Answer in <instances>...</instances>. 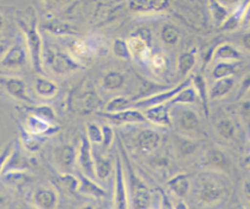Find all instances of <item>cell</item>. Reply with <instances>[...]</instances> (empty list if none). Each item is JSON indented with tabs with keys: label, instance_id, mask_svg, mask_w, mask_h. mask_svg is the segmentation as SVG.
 I'll return each instance as SVG.
<instances>
[{
	"label": "cell",
	"instance_id": "obj_1",
	"mask_svg": "<svg viewBox=\"0 0 250 209\" xmlns=\"http://www.w3.org/2000/svg\"><path fill=\"white\" fill-rule=\"evenodd\" d=\"M229 190L223 174L205 170L199 174L194 186L196 203L204 208L220 206L228 197Z\"/></svg>",
	"mask_w": 250,
	"mask_h": 209
},
{
	"label": "cell",
	"instance_id": "obj_2",
	"mask_svg": "<svg viewBox=\"0 0 250 209\" xmlns=\"http://www.w3.org/2000/svg\"><path fill=\"white\" fill-rule=\"evenodd\" d=\"M21 30L25 36L27 55L33 70L38 74H44V45L42 36L36 21L30 23L21 22Z\"/></svg>",
	"mask_w": 250,
	"mask_h": 209
},
{
	"label": "cell",
	"instance_id": "obj_3",
	"mask_svg": "<svg viewBox=\"0 0 250 209\" xmlns=\"http://www.w3.org/2000/svg\"><path fill=\"white\" fill-rule=\"evenodd\" d=\"M172 125L177 126L180 134L191 137L201 130V120L198 112L188 105H175L170 110Z\"/></svg>",
	"mask_w": 250,
	"mask_h": 209
},
{
	"label": "cell",
	"instance_id": "obj_4",
	"mask_svg": "<svg viewBox=\"0 0 250 209\" xmlns=\"http://www.w3.org/2000/svg\"><path fill=\"white\" fill-rule=\"evenodd\" d=\"M44 65L55 75H68L83 70V66L79 64L68 52L59 49H49L44 54Z\"/></svg>",
	"mask_w": 250,
	"mask_h": 209
},
{
	"label": "cell",
	"instance_id": "obj_5",
	"mask_svg": "<svg viewBox=\"0 0 250 209\" xmlns=\"http://www.w3.org/2000/svg\"><path fill=\"white\" fill-rule=\"evenodd\" d=\"M190 85H191V77L185 78L184 81H182V82H180L179 85L175 86V87L168 88V90L163 91V92L155 93V95H148V97L146 98H140V99L138 100H134L131 109L139 110L140 108H143V109H148V108L156 107V105L167 104V103H169L170 100L178 95V93L182 92L184 88L189 87Z\"/></svg>",
	"mask_w": 250,
	"mask_h": 209
},
{
	"label": "cell",
	"instance_id": "obj_6",
	"mask_svg": "<svg viewBox=\"0 0 250 209\" xmlns=\"http://www.w3.org/2000/svg\"><path fill=\"white\" fill-rule=\"evenodd\" d=\"M54 164L59 174H74L78 165V148L71 143H64L54 151Z\"/></svg>",
	"mask_w": 250,
	"mask_h": 209
},
{
	"label": "cell",
	"instance_id": "obj_7",
	"mask_svg": "<svg viewBox=\"0 0 250 209\" xmlns=\"http://www.w3.org/2000/svg\"><path fill=\"white\" fill-rule=\"evenodd\" d=\"M69 104L71 109H74V112L85 114V113L97 110L101 105V99L93 90L83 88V90L75 91L70 95Z\"/></svg>",
	"mask_w": 250,
	"mask_h": 209
},
{
	"label": "cell",
	"instance_id": "obj_8",
	"mask_svg": "<svg viewBox=\"0 0 250 209\" xmlns=\"http://www.w3.org/2000/svg\"><path fill=\"white\" fill-rule=\"evenodd\" d=\"M114 209H129L128 185L125 180L124 167L118 155L114 168Z\"/></svg>",
	"mask_w": 250,
	"mask_h": 209
},
{
	"label": "cell",
	"instance_id": "obj_9",
	"mask_svg": "<svg viewBox=\"0 0 250 209\" xmlns=\"http://www.w3.org/2000/svg\"><path fill=\"white\" fill-rule=\"evenodd\" d=\"M78 170L90 179H96L95 175V155L93 146L85 134L80 137V143L78 147Z\"/></svg>",
	"mask_w": 250,
	"mask_h": 209
},
{
	"label": "cell",
	"instance_id": "obj_10",
	"mask_svg": "<svg viewBox=\"0 0 250 209\" xmlns=\"http://www.w3.org/2000/svg\"><path fill=\"white\" fill-rule=\"evenodd\" d=\"M128 167V174L130 176V190L131 196H133L134 206L136 209H147L151 202V192L145 182L140 179L136 174H134L133 168L129 163H126Z\"/></svg>",
	"mask_w": 250,
	"mask_h": 209
},
{
	"label": "cell",
	"instance_id": "obj_11",
	"mask_svg": "<svg viewBox=\"0 0 250 209\" xmlns=\"http://www.w3.org/2000/svg\"><path fill=\"white\" fill-rule=\"evenodd\" d=\"M161 143H162V133L157 130L145 127L136 133L135 146L144 154H151L157 151Z\"/></svg>",
	"mask_w": 250,
	"mask_h": 209
},
{
	"label": "cell",
	"instance_id": "obj_12",
	"mask_svg": "<svg viewBox=\"0 0 250 209\" xmlns=\"http://www.w3.org/2000/svg\"><path fill=\"white\" fill-rule=\"evenodd\" d=\"M0 85L15 99L25 102L30 105L36 103L28 95L27 86L22 78L15 77V76H0Z\"/></svg>",
	"mask_w": 250,
	"mask_h": 209
},
{
	"label": "cell",
	"instance_id": "obj_13",
	"mask_svg": "<svg viewBox=\"0 0 250 209\" xmlns=\"http://www.w3.org/2000/svg\"><path fill=\"white\" fill-rule=\"evenodd\" d=\"M204 165L206 167V170L223 174L230 169L232 160L225 151L220 148H210L204 155Z\"/></svg>",
	"mask_w": 250,
	"mask_h": 209
},
{
	"label": "cell",
	"instance_id": "obj_14",
	"mask_svg": "<svg viewBox=\"0 0 250 209\" xmlns=\"http://www.w3.org/2000/svg\"><path fill=\"white\" fill-rule=\"evenodd\" d=\"M58 130L57 124H52V122L47 121L44 119L36 116L33 114H28L25 119V124H23V130L26 133L31 134L35 137H44L49 136V134L54 133Z\"/></svg>",
	"mask_w": 250,
	"mask_h": 209
},
{
	"label": "cell",
	"instance_id": "obj_15",
	"mask_svg": "<svg viewBox=\"0 0 250 209\" xmlns=\"http://www.w3.org/2000/svg\"><path fill=\"white\" fill-rule=\"evenodd\" d=\"M27 50L26 47L21 43H15L10 45L6 53L4 54L3 59L0 60V66L5 69H21L27 62Z\"/></svg>",
	"mask_w": 250,
	"mask_h": 209
},
{
	"label": "cell",
	"instance_id": "obj_16",
	"mask_svg": "<svg viewBox=\"0 0 250 209\" xmlns=\"http://www.w3.org/2000/svg\"><path fill=\"white\" fill-rule=\"evenodd\" d=\"M98 115L105 117V119L110 120L113 124H145L148 122L147 119L145 117L143 112L138 109H128L120 113H104V112H97Z\"/></svg>",
	"mask_w": 250,
	"mask_h": 209
},
{
	"label": "cell",
	"instance_id": "obj_17",
	"mask_svg": "<svg viewBox=\"0 0 250 209\" xmlns=\"http://www.w3.org/2000/svg\"><path fill=\"white\" fill-rule=\"evenodd\" d=\"M172 107L168 104L156 105V107L145 109L144 115L150 124L158 127H169L172 126V116H170Z\"/></svg>",
	"mask_w": 250,
	"mask_h": 209
},
{
	"label": "cell",
	"instance_id": "obj_18",
	"mask_svg": "<svg viewBox=\"0 0 250 209\" xmlns=\"http://www.w3.org/2000/svg\"><path fill=\"white\" fill-rule=\"evenodd\" d=\"M76 175L79 179V189L78 192L83 196L91 197L95 199H103L107 196V191L101 186L98 182H96L93 179H90L88 176L83 175L79 170H76Z\"/></svg>",
	"mask_w": 250,
	"mask_h": 209
},
{
	"label": "cell",
	"instance_id": "obj_19",
	"mask_svg": "<svg viewBox=\"0 0 250 209\" xmlns=\"http://www.w3.org/2000/svg\"><path fill=\"white\" fill-rule=\"evenodd\" d=\"M66 52L83 66L92 60L93 49L86 40L80 39V38H73L68 42V50Z\"/></svg>",
	"mask_w": 250,
	"mask_h": 209
},
{
	"label": "cell",
	"instance_id": "obj_20",
	"mask_svg": "<svg viewBox=\"0 0 250 209\" xmlns=\"http://www.w3.org/2000/svg\"><path fill=\"white\" fill-rule=\"evenodd\" d=\"M58 202V192L50 187H40L33 193V203L38 209H57Z\"/></svg>",
	"mask_w": 250,
	"mask_h": 209
},
{
	"label": "cell",
	"instance_id": "obj_21",
	"mask_svg": "<svg viewBox=\"0 0 250 209\" xmlns=\"http://www.w3.org/2000/svg\"><path fill=\"white\" fill-rule=\"evenodd\" d=\"M167 185L168 189L170 190V192H172L174 196H177L179 199L184 198V197H187L188 194L190 193V177H189L188 174H185V172H179V174L173 175V176L168 180Z\"/></svg>",
	"mask_w": 250,
	"mask_h": 209
},
{
	"label": "cell",
	"instance_id": "obj_22",
	"mask_svg": "<svg viewBox=\"0 0 250 209\" xmlns=\"http://www.w3.org/2000/svg\"><path fill=\"white\" fill-rule=\"evenodd\" d=\"M126 43H128L129 45V49H130L133 59L139 60V61L141 62H147L152 50H151L150 44H148L146 40L138 37V36L131 35L130 37L126 39Z\"/></svg>",
	"mask_w": 250,
	"mask_h": 209
},
{
	"label": "cell",
	"instance_id": "obj_23",
	"mask_svg": "<svg viewBox=\"0 0 250 209\" xmlns=\"http://www.w3.org/2000/svg\"><path fill=\"white\" fill-rule=\"evenodd\" d=\"M242 57V52L230 43H222V44L217 45L212 54V59L217 60L218 62H235V64H238V61H240Z\"/></svg>",
	"mask_w": 250,
	"mask_h": 209
},
{
	"label": "cell",
	"instance_id": "obj_24",
	"mask_svg": "<svg viewBox=\"0 0 250 209\" xmlns=\"http://www.w3.org/2000/svg\"><path fill=\"white\" fill-rule=\"evenodd\" d=\"M191 86L195 90L199 100L203 104L205 116H208V114H210V109H208V103H210V87H208L205 76L200 75V74H195V75L191 76Z\"/></svg>",
	"mask_w": 250,
	"mask_h": 209
},
{
	"label": "cell",
	"instance_id": "obj_25",
	"mask_svg": "<svg viewBox=\"0 0 250 209\" xmlns=\"http://www.w3.org/2000/svg\"><path fill=\"white\" fill-rule=\"evenodd\" d=\"M93 155H95V175L96 179L105 180L109 177L113 172V164L109 158L104 152L97 151L93 148Z\"/></svg>",
	"mask_w": 250,
	"mask_h": 209
},
{
	"label": "cell",
	"instance_id": "obj_26",
	"mask_svg": "<svg viewBox=\"0 0 250 209\" xmlns=\"http://www.w3.org/2000/svg\"><path fill=\"white\" fill-rule=\"evenodd\" d=\"M174 138V146L177 148L178 153L184 157H189V155L195 154L196 151L200 147V143L194 139L193 137H188L184 134H175Z\"/></svg>",
	"mask_w": 250,
	"mask_h": 209
},
{
	"label": "cell",
	"instance_id": "obj_27",
	"mask_svg": "<svg viewBox=\"0 0 250 209\" xmlns=\"http://www.w3.org/2000/svg\"><path fill=\"white\" fill-rule=\"evenodd\" d=\"M196 64V54L194 53V50H187V52H183L182 54L178 57L177 60V70L178 75L180 77H187L190 75L191 71H193L194 66Z\"/></svg>",
	"mask_w": 250,
	"mask_h": 209
},
{
	"label": "cell",
	"instance_id": "obj_28",
	"mask_svg": "<svg viewBox=\"0 0 250 209\" xmlns=\"http://www.w3.org/2000/svg\"><path fill=\"white\" fill-rule=\"evenodd\" d=\"M249 1H242V3H238L237 6L233 9V11H230L229 16L227 18V20L222 23V30L225 31H233L243 23L244 21V15L245 11H247V6Z\"/></svg>",
	"mask_w": 250,
	"mask_h": 209
},
{
	"label": "cell",
	"instance_id": "obj_29",
	"mask_svg": "<svg viewBox=\"0 0 250 209\" xmlns=\"http://www.w3.org/2000/svg\"><path fill=\"white\" fill-rule=\"evenodd\" d=\"M35 91L41 98L50 99V98L57 95L59 87H58V85L53 80L45 77V76H41V77L36 78Z\"/></svg>",
	"mask_w": 250,
	"mask_h": 209
},
{
	"label": "cell",
	"instance_id": "obj_30",
	"mask_svg": "<svg viewBox=\"0 0 250 209\" xmlns=\"http://www.w3.org/2000/svg\"><path fill=\"white\" fill-rule=\"evenodd\" d=\"M234 83L235 81L233 77L215 81L210 87V100H217L221 99V98H225L233 90Z\"/></svg>",
	"mask_w": 250,
	"mask_h": 209
},
{
	"label": "cell",
	"instance_id": "obj_31",
	"mask_svg": "<svg viewBox=\"0 0 250 209\" xmlns=\"http://www.w3.org/2000/svg\"><path fill=\"white\" fill-rule=\"evenodd\" d=\"M169 5L168 1H130V10L139 14H148L153 11L165 10Z\"/></svg>",
	"mask_w": 250,
	"mask_h": 209
},
{
	"label": "cell",
	"instance_id": "obj_32",
	"mask_svg": "<svg viewBox=\"0 0 250 209\" xmlns=\"http://www.w3.org/2000/svg\"><path fill=\"white\" fill-rule=\"evenodd\" d=\"M125 75L120 71L117 70H112V71H108L104 76H103L102 80V86L105 91H118L124 86L125 83Z\"/></svg>",
	"mask_w": 250,
	"mask_h": 209
},
{
	"label": "cell",
	"instance_id": "obj_33",
	"mask_svg": "<svg viewBox=\"0 0 250 209\" xmlns=\"http://www.w3.org/2000/svg\"><path fill=\"white\" fill-rule=\"evenodd\" d=\"M134 100H131L130 97L126 95H117L113 97L112 99L108 100L107 104L104 105V113H120L124 110L131 109Z\"/></svg>",
	"mask_w": 250,
	"mask_h": 209
},
{
	"label": "cell",
	"instance_id": "obj_34",
	"mask_svg": "<svg viewBox=\"0 0 250 209\" xmlns=\"http://www.w3.org/2000/svg\"><path fill=\"white\" fill-rule=\"evenodd\" d=\"M238 64L235 62H217L211 71L213 81L233 77L237 74Z\"/></svg>",
	"mask_w": 250,
	"mask_h": 209
},
{
	"label": "cell",
	"instance_id": "obj_35",
	"mask_svg": "<svg viewBox=\"0 0 250 209\" xmlns=\"http://www.w3.org/2000/svg\"><path fill=\"white\" fill-rule=\"evenodd\" d=\"M216 131L218 136L222 137L226 141H232L237 136V125L229 117H223L218 120L216 124Z\"/></svg>",
	"mask_w": 250,
	"mask_h": 209
},
{
	"label": "cell",
	"instance_id": "obj_36",
	"mask_svg": "<svg viewBox=\"0 0 250 209\" xmlns=\"http://www.w3.org/2000/svg\"><path fill=\"white\" fill-rule=\"evenodd\" d=\"M199 100L198 95H196L195 90L193 88V86H189V87L184 88L182 92L178 93L169 103H167L169 107H173V105H191L195 104Z\"/></svg>",
	"mask_w": 250,
	"mask_h": 209
},
{
	"label": "cell",
	"instance_id": "obj_37",
	"mask_svg": "<svg viewBox=\"0 0 250 209\" xmlns=\"http://www.w3.org/2000/svg\"><path fill=\"white\" fill-rule=\"evenodd\" d=\"M55 184L62 190L64 192L68 193H75L78 192L79 189V179L78 175L75 174H58L57 179H55Z\"/></svg>",
	"mask_w": 250,
	"mask_h": 209
},
{
	"label": "cell",
	"instance_id": "obj_38",
	"mask_svg": "<svg viewBox=\"0 0 250 209\" xmlns=\"http://www.w3.org/2000/svg\"><path fill=\"white\" fill-rule=\"evenodd\" d=\"M161 39L168 47H177L180 42V32L174 25L166 23L161 28Z\"/></svg>",
	"mask_w": 250,
	"mask_h": 209
},
{
	"label": "cell",
	"instance_id": "obj_39",
	"mask_svg": "<svg viewBox=\"0 0 250 209\" xmlns=\"http://www.w3.org/2000/svg\"><path fill=\"white\" fill-rule=\"evenodd\" d=\"M26 112L28 114L36 115V116L41 117V119L47 120V121L52 122V124H57V115H55V112L50 105H28L26 108Z\"/></svg>",
	"mask_w": 250,
	"mask_h": 209
},
{
	"label": "cell",
	"instance_id": "obj_40",
	"mask_svg": "<svg viewBox=\"0 0 250 209\" xmlns=\"http://www.w3.org/2000/svg\"><path fill=\"white\" fill-rule=\"evenodd\" d=\"M147 64L150 65L152 71L156 74H165L168 70V66H169L168 57L162 52L151 53L150 57L147 60Z\"/></svg>",
	"mask_w": 250,
	"mask_h": 209
},
{
	"label": "cell",
	"instance_id": "obj_41",
	"mask_svg": "<svg viewBox=\"0 0 250 209\" xmlns=\"http://www.w3.org/2000/svg\"><path fill=\"white\" fill-rule=\"evenodd\" d=\"M208 5H210V10L211 14H212V18L213 20H215V22L217 23V25L222 26V23L225 22V21L227 20L228 16H229L230 11L228 10L227 6L223 3H221V1H211V3H208Z\"/></svg>",
	"mask_w": 250,
	"mask_h": 209
},
{
	"label": "cell",
	"instance_id": "obj_42",
	"mask_svg": "<svg viewBox=\"0 0 250 209\" xmlns=\"http://www.w3.org/2000/svg\"><path fill=\"white\" fill-rule=\"evenodd\" d=\"M1 177L4 179V181H6L10 185H14V186H22V185L27 184L31 180V176L26 171L4 172Z\"/></svg>",
	"mask_w": 250,
	"mask_h": 209
},
{
	"label": "cell",
	"instance_id": "obj_43",
	"mask_svg": "<svg viewBox=\"0 0 250 209\" xmlns=\"http://www.w3.org/2000/svg\"><path fill=\"white\" fill-rule=\"evenodd\" d=\"M86 137L92 146H101L102 145V126L95 122H88L86 127Z\"/></svg>",
	"mask_w": 250,
	"mask_h": 209
},
{
	"label": "cell",
	"instance_id": "obj_44",
	"mask_svg": "<svg viewBox=\"0 0 250 209\" xmlns=\"http://www.w3.org/2000/svg\"><path fill=\"white\" fill-rule=\"evenodd\" d=\"M113 53L117 57L123 60H131L133 57H131L130 49H129V45L126 43V40L122 39V38H118L113 42Z\"/></svg>",
	"mask_w": 250,
	"mask_h": 209
},
{
	"label": "cell",
	"instance_id": "obj_45",
	"mask_svg": "<svg viewBox=\"0 0 250 209\" xmlns=\"http://www.w3.org/2000/svg\"><path fill=\"white\" fill-rule=\"evenodd\" d=\"M47 30L49 31L50 33H53V35L59 36V37H62V36H74L78 33V31L73 30V27L62 22L48 23Z\"/></svg>",
	"mask_w": 250,
	"mask_h": 209
},
{
	"label": "cell",
	"instance_id": "obj_46",
	"mask_svg": "<svg viewBox=\"0 0 250 209\" xmlns=\"http://www.w3.org/2000/svg\"><path fill=\"white\" fill-rule=\"evenodd\" d=\"M22 145L25 146L26 150L31 153H36L41 150V146H42V142H41L40 137L31 136V134L26 133L25 131H22Z\"/></svg>",
	"mask_w": 250,
	"mask_h": 209
},
{
	"label": "cell",
	"instance_id": "obj_47",
	"mask_svg": "<svg viewBox=\"0 0 250 209\" xmlns=\"http://www.w3.org/2000/svg\"><path fill=\"white\" fill-rule=\"evenodd\" d=\"M115 139L114 129L110 125H103L102 126V145L101 147L104 150H109L113 146Z\"/></svg>",
	"mask_w": 250,
	"mask_h": 209
},
{
	"label": "cell",
	"instance_id": "obj_48",
	"mask_svg": "<svg viewBox=\"0 0 250 209\" xmlns=\"http://www.w3.org/2000/svg\"><path fill=\"white\" fill-rule=\"evenodd\" d=\"M13 151H14L13 143H9V145H6L3 150L0 151V177L3 176L4 170H5V167H6V163H8Z\"/></svg>",
	"mask_w": 250,
	"mask_h": 209
},
{
	"label": "cell",
	"instance_id": "obj_49",
	"mask_svg": "<svg viewBox=\"0 0 250 209\" xmlns=\"http://www.w3.org/2000/svg\"><path fill=\"white\" fill-rule=\"evenodd\" d=\"M151 164H152L153 168L158 170H166L169 168V159L165 155H160V157H156L155 159L151 160Z\"/></svg>",
	"mask_w": 250,
	"mask_h": 209
},
{
	"label": "cell",
	"instance_id": "obj_50",
	"mask_svg": "<svg viewBox=\"0 0 250 209\" xmlns=\"http://www.w3.org/2000/svg\"><path fill=\"white\" fill-rule=\"evenodd\" d=\"M250 91V73L243 77L242 82L239 86V92H238V97H243V95H247Z\"/></svg>",
	"mask_w": 250,
	"mask_h": 209
},
{
	"label": "cell",
	"instance_id": "obj_51",
	"mask_svg": "<svg viewBox=\"0 0 250 209\" xmlns=\"http://www.w3.org/2000/svg\"><path fill=\"white\" fill-rule=\"evenodd\" d=\"M243 192H244L245 198L250 202V176L244 181V185H243Z\"/></svg>",
	"mask_w": 250,
	"mask_h": 209
},
{
	"label": "cell",
	"instance_id": "obj_52",
	"mask_svg": "<svg viewBox=\"0 0 250 209\" xmlns=\"http://www.w3.org/2000/svg\"><path fill=\"white\" fill-rule=\"evenodd\" d=\"M242 44L245 49L250 52V31L249 32H245L244 35L242 36Z\"/></svg>",
	"mask_w": 250,
	"mask_h": 209
},
{
	"label": "cell",
	"instance_id": "obj_53",
	"mask_svg": "<svg viewBox=\"0 0 250 209\" xmlns=\"http://www.w3.org/2000/svg\"><path fill=\"white\" fill-rule=\"evenodd\" d=\"M242 113L244 115L250 114V102H244L242 104Z\"/></svg>",
	"mask_w": 250,
	"mask_h": 209
},
{
	"label": "cell",
	"instance_id": "obj_54",
	"mask_svg": "<svg viewBox=\"0 0 250 209\" xmlns=\"http://www.w3.org/2000/svg\"><path fill=\"white\" fill-rule=\"evenodd\" d=\"M243 22H245V23H250V1H249V3H248L247 11H245L244 21H243Z\"/></svg>",
	"mask_w": 250,
	"mask_h": 209
},
{
	"label": "cell",
	"instance_id": "obj_55",
	"mask_svg": "<svg viewBox=\"0 0 250 209\" xmlns=\"http://www.w3.org/2000/svg\"><path fill=\"white\" fill-rule=\"evenodd\" d=\"M9 49V47L6 44H4V43H0V60L3 59L4 54L6 53V50Z\"/></svg>",
	"mask_w": 250,
	"mask_h": 209
},
{
	"label": "cell",
	"instance_id": "obj_56",
	"mask_svg": "<svg viewBox=\"0 0 250 209\" xmlns=\"http://www.w3.org/2000/svg\"><path fill=\"white\" fill-rule=\"evenodd\" d=\"M174 209H189V208H188V206H187V203H185V202L179 201L177 204H175Z\"/></svg>",
	"mask_w": 250,
	"mask_h": 209
},
{
	"label": "cell",
	"instance_id": "obj_57",
	"mask_svg": "<svg viewBox=\"0 0 250 209\" xmlns=\"http://www.w3.org/2000/svg\"><path fill=\"white\" fill-rule=\"evenodd\" d=\"M4 27H5V19H4V16L0 14V30H3Z\"/></svg>",
	"mask_w": 250,
	"mask_h": 209
},
{
	"label": "cell",
	"instance_id": "obj_58",
	"mask_svg": "<svg viewBox=\"0 0 250 209\" xmlns=\"http://www.w3.org/2000/svg\"><path fill=\"white\" fill-rule=\"evenodd\" d=\"M232 209H248L244 204H235Z\"/></svg>",
	"mask_w": 250,
	"mask_h": 209
},
{
	"label": "cell",
	"instance_id": "obj_59",
	"mask_svg": "<svg viewBox=\"0 0 250 209\" xmlns=\"http://www.w3.org/2000/svg\"><path fill=\"white\" fill-rule=\"evenodd\" d=\"M80 209H95L93 208L92 206H91V204H86V206H83V207H81Z\"/></svg>",
	"mask_w": 250,
	"mask_h": 209
}]
</instances>
